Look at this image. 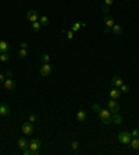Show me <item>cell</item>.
Here are the masks:
<instances>
[{
  "label": "cell",
  "mask_w": 139,
  "mask_h": 155,
  "mask_svg": "<svg viewBox=\"0 0 139 155\" xmlns=\"http://www.w3.org/2000/svg\"><path fill=\"white\" fill-rule=\"evenodd\" d=\"M97 115L100 117V120L104 124H111L113 123V113L108 110V109H99L97 110Z\"/></svg>",
  "instance_id": "obj_1"
},
{
  "label": "cell",
  "mask_w": 139,
  "mask_h": 155,
  "mask_svg": "<svg viewBox=\"0 0 139 155\" xmlns=\"http://www.w3.org/2000/svg\"><path fill=\"white\" fill-rule=\"evenodd\" d=\"M132 140V136H131V132H121L118 134V141L124 144V145H129Z\"/></svg>",
  "instance_id": "obj_2"
},
{
  "label": "cell",
  "mask_w": 139,
  "mask_h": 155,
  "mask_svg": "<svg viewBox=\"0 0 139 155\" xmlns=\"http://www.w3.org/2000/svg\"><path fill=\"white\" fill-rule=\"evenodd\" d=\"M40 145H42L40 140H39V138H32L31 141H29V145H28V148L32 151V155H35V154H38V152H39Z\"/></svg>",
  "instance_id": "obj_3"
},
{
  "label": "cell",
  "mask_w": 139,
  "mask_h": 155,
  "mask_svg": "<svg viewBox=\"0 0 139 155\" xmlns=\"http://www.w3.org/2000/svg\"><path fill=\"white\" fill-rule=\"evenodd\" d=\"M39 73H40L42 77H49L52 74V66H50V63H43L39 67Z\"/></svg>",
  "instance_id": "obj_4"
},
{
  "label": "cell",
  "mask_w": 139,
  "mask_h": 155,
  "mask_svg": "<svg viewBox=\"0 0 139 155\" xmlns=\"http://www.w3.org/2000/svg\"><path fill=\"white\" fill-rule=\"evenodd\" d=\"M103 23H104V32L108 34V32L111 31V28H113V25H114V18L111 16H106L103 18Z\"/></svg>",
  "instance_id": "obj_5"
},
{
  "label": "cell",
  "mask_w": 139,
  "mask_h": 155,
  "mask_svg": "<svg viewBox=\"0 0 139 155\" xmlns=\"http://www.w3.org/2000/svg\"><path fill=\"white\" fill-rule=\"evenodd\" d=\"M21 130H22V133L25 136H31V134H33V132H35V127H33V124H32L31 122H28V123H24L22 126H21Z\"/></svg>",
  "instance_id": "obj_6"
},
{
  "label": "cell",
  "mask_w": 139,
  "mask_h": 155,
  "mask_svg": "<svg viewBox=\"0 0 139 155\" xmlns=\"http://www.w3.org/2000/svg\"><path fill=\"white\" fill-rule=\"evenodd\" d=\"M107 109L111 113H118L120 112V105L116 102V99H110V101H107Z\"/></svg>",
  "instance_id": "obj_7"
},
{
  "label": "cell",
  "mask_w": 139,
  "mask_h": 155,
  "mask_svg": "<svg viewBox=\"0 0 139 155\" xmlns=\"http://www.w3.org/2000/svg\"><path fill=\"white\" fill-rule=\"evenodd\" d=\"M39 11H36V10H28V13H27V18L31 21V23H36V21H39Z\"/></svg>",
  "instance_id": "obj_8"
},
{
  "label": "cell",
  "mask_w": 139,
  "mask_h": 155,
  "mask_svg": "<svg viewBox=\"0 0 139 155\" xmlns=\"http://www.w3.org/2000/svg\"><path fill=\"white\" fill-rule=\"evenodd\" d=\"M3 85H4V88H6V90H8V91H13V90L16 88V81H14V78L7 77L6 80H4Z\"/></svg>",
  "instance_id": "obj_9"
},
{
  "label": "cell",
  "mask_w": 139,
  "mask_h": 155,
  "mask_svg": "<svg viewBox=\"0 0 139 155\" xmlns=\"http://www.w3.org/2000/svg\"><path fill=\"white\" fill-rule=\"evenodd\" d=\"M108 95H110V98H111V99H118V98L121 96V91H120V88L113 87V90H110Z\"/></svg>",
  "instance_id": "obj_10"
},
{
  "label": "cell",
  "mask_w": 139,
  "mask_h": 155,
  "mask_svg": "<svg viewBox=\"0 0 139 155\" xmlns=\"http://www.w3.org/2000/svg\"><path fill=\"white\" fill-rule=\"evenodd\" d=\"M111 84L113 87H116V88H120V87L124 84V80L120 76H114V77L111 78Z\"/></svg>",
  "instance_id": "obj_11"
},
{
  "label": "cell",
  "mask_w": 139,
  "mask_h": 155,
  "mask_svg": "<svg viewBox=\"0 0 139 155\" xmlns=\"http://www.w3.org/2000/svg\"><path fill=\"white\" fill-rule=\"evenodd\" d=\"M10 112H11V109H10L8 105H6V103H1V105H0V116H8Z\"/></svg>",
  "instance_id": "obj_12"
},
{
  "label": "cell",
  "mask_w": 139,
  "mask_h": 155,
  "mask_svg": "<svg viewBox=\"0 0 139 155\" xmlns=\"http://www.w3.org/2000/svg\"><path fill=\"white\" fill-rule=\"evenodd\" d=\"M86 117H88V113H86V110H84V109H79L77 112V120L78 122H85Z\"/></svg>",
  "instance_id": "obj_13"
},
{
  "label": "cell",
  "mask_w": 139,
  "mask_h": 155,
  "mask_svg": "<svg viewBox=\"0 0 139 155\" xmlns=\"http://www.w3.org/2000/svg\"><path fill=\"white\" fill-rule=\"evenodd\" d=\"M17 145H18V148H21V149H24V148H28V145H29V141L25 138V137H21V138H18V141H17Z\"/></svg>",
  "instance_id": "obj_14"
},
{
  "label": "cell",
  "mask_w": 139,
  "mask_h": 155,
  "mask_svg": "<svg viewBox=\"0 0 139 155\" xmlns=\"http://www.w3.org/2000/svg\"><path fill=\"white\" fill-rule=\"evenodd\" d=\"M129 145H131V148L134 151H139V137H132Z\"/></svg>",
  "instance_id": "obj_15"
},
{
  "label": "cell",
  "mask_w": 139,
  "mask_h": 155,
  "mask_svg": "<svg viewBox=\"0 0 139 155\" xmlns=\"http://www.w3.org/2000/svg\"><path fill=\"white\" fill-rule=\"evenodd\" d=\"M111 32H113L114 35H121V34H123V27L118 25V24H114L113 28H111Z\"/></svg>",
  "instance_id": "obj_16"
},
{
  "label": "cell",
  "mask_w": 139,
  "mask_h": 155,
  "mask_svg": "<svg viewBox=\"0 0 139 155\" xmlns=\"http://www.w3.org/2000/svg\"><path fill=\"white\" fill-rule=\"evenodd\" d=\"M10 59H11V56H10L8 52H3V53H0V62L1 63H7Z\"/></svg>",
  "instance_id": "obj_17"
},
{
  "label": "cell",
  "mask_w": 139,
  "mask_h": 155,
  "mask_svg": "<svg viewBox=\"0 0 139 155\" xmlns=\"http://www.w3.org/2000/svg\"><path fill=\"white\" fill-rule=\"evenodd\" d=\"M39 23L42 24V27H46V25H49L50 20H49V17L47 16H40L39 17Z\"/></svg>",
  "instance_id": "obj_18"
},
{
  "label": "cell",
  "mask_w": 139,
  "mask_h": 155,
  "mask_svg": "<svg viewBox=\"0 0 139 155\" xmlns=\"http://www.w3.org/2000/svg\"><path fill=\"white\" fill-rule=\"evenodd\" d=\"M8 43L6 41H0V53H3V52H8Z\"/></svg>",
  "instance_id": "obj_19"
},
{
  "label": "cell",
  "mask_w": 139,
  "mask_h": 155,
  "mask_svg": "<svg viewBox=\"0 0 139 155\" xmlns=\"http://www.w3.org/2000/svg\"><path fill=\"white\" fill-rule=\"evenodd\" d=\"M86 24L85 23H74L72 25H71V31H74V32H77L81 27H85Z\"/></svg>",
  "instance_id": "obj_20"
},
{
  "label": "cell",
  "mask_w": 139,
  "mask_h": 155,
  "mask_svg": "<svg viewBox=\"0 0 139 155\" xmlns=\"http://www.w3.org/2000/svg\"><path fill=\"white\" fill-rule=\"evenodd\" d=\"M40 28H42V24L39 23V21H36V23H32V31H33V32L40 31Z\"/></svg>",
  "instance_id": "obj_21"
},
{
  "label": "cell",
  "mask_w": 139,
  "mask_h": 155,
  "mask_svg": "<svg viewBox=\"0 0 139 155\" xmlns=\"http://www.w3.org/2000/svg\"><path fill=\"white\" fill-rule=\"evenodd\" d=\"M28 56V50L27 49H20V52H18V57L20 59H25Z\"/></svg>",
  "instance_id": "obj_22"
},
{
  "label": "cell",
  "mask_w": 139,
  "mask_h": 155,
  "mask_svg": "<svg viewBox=\"0 0 139 155\" xmlns=\"http://www.w3.org/2000/svg\"><path fill=\"white\" fill-rule=\"evenodd\" d=\"M50 59H52V57H50L47 53H45V54H42V56H40V60H42V63H50Z\"/></svg>",
  "instance_id": "obj_23"
},
{
  "label": "cell",
  "mask_w": 139,
  "mask_h": 155,
  "mask_svg": "<svg viewBox=\"0 0 139 155\" xmlns=\"http://www.w3.org/2000/svg\"><path fill=\"white\" fill-rule=\"evenodd\" d=\"M78 148H79V141L74 140V141L71 143V149H72V151H77Z\"/></svg>",
  "instance_id": "obj_24"
},
{
  "label": "cell",
  "mask_w": 139,
  "mask_h": 155,
  "mask_svg": "<svg viewBox=\"0 0 139 155\" xmlns=\"http://www.w3.org/2000/svg\"><path fill=\"white\" fill-rule=\"evenodd\" d=\"M120 91H121V92H129V87L127 85V84H123V85L120 87Z\"/></svg>",
  "instance_id": "obj_25"
},
{
  "label": "cell",
  "mask_w": 139,
  "mask_h": 155,
  "mask_svg": "<svg viewBox=\"0 0 139 155\" xmlns=\"http://www.w3.org/2000/svg\"><path fill=\"white\" fill-rule=\"evenodd\" d=\"M102 13H103L104 16H108V13H110V7H108V6H103V7H102Z\"/></svg>",
  "instance_id": "obj_26"
},
{
  "label": "cell",
  "mask_w": 139,
  "mask_h": 155,
  "mask_svg": "<svg viewBox=\"0 0 139 155\" xmlns=\"http://www.w3.org/2000/svg\"><path fill=\"white\" fill-rule=\"evenodd\" d=\"M28 122H31V123H35V122H36V115H35V113H31V115L28 116Z\"/></svg>",
  "instance_id": "obj_27"
},
{
  "label": "cell",
  "mask_w": 139,
  "mask_h": 155,
  "mask_svg": "<svg viewBox=\"0 0 139 155\" xmlns=\"http://www.w3.org/2000/svg\"><path fill=\"white\" fill-rule=\"evenodd\" d=\"M131 136L132 137H139V129H134L131 132Z\"/></svg>",
  "instance_id": "obj_28"
},
{
  "label": "cell",
  "mask_w": 139,
  "mask_h": 155,
  "mask_svg": "<svg viewBox=\"0 0 139 155\" xmlns=\"http://www.w3.org/2000/svg\"><path fill=\"white\" fill-rule=\"evenodd\" d=\"M113 3H114V0H104V1H103V6H108V7H110Z\"/></svg>",
  "instance_id": "obj_29"
},
{
  "label": "cell",
  "mask_w": 139,
  "mask_h": 155,
  "mask_svg": "<svg viewBox=\"0 0 139 155\" xmlns=\"http://www.w3.org/2000/svg\"><path fill=\"white\" fill-rule=\"evenodd\" d=\"M22 154L24 155H32V151L29 149V148H24V149H22Z\"/></svg>",
  "instance_id": "obj_30"
},
{
  "label": "cell",
  "mask_w": 139,
  "mask_h": 155,
  "mask_svg": "<svg viewBox=\"0 0 139 155\" xmlns=\"http://www.w3.org/2000/svg\"><path fill=\"white\" fill-rule=\"evenodd\" d=\"M67 38H68L70 41L74 38V31H68V32H67Z\"/></svg>",
  "instance_id": "obj_31"
},
{
  "label": "cell",
  "mask_w": 139,
  "mask_h": 155,
  "mask_svg": "<svg viewBox=\"0 0 139 155\" xmlns=\"http://www.w3.org/2000/svg\"><path fill=\"white\" fill-rule=\"evenodd\" d=\"M20 48H21V49H27V48H28V43H27V42H21V43H20Z\"/></svg>",
  "instance_id": "obj_32"
},
{
  "label": "cell",
  "mask_w": 139,
  "mask_h": 155,
  "mask_svg": "<svg viewBox=\"0 0 139 155\" xmlns=\"http://www.w3.org/2000/svg\"><path fill=\"white\" fill-rule=\"evenodd\" d=\"M92 109H93V110H95V112H96V113H97V110L100 109V106H99L97 103H95V105H93V106H92Z\"/></svg>",
  "instance_id": "obj_33"
},
{
  "label": "cell",
  "mask_w": 139,
  "mask_h": 155,
  "mask_svg": "<svg viewBox=\"0 0 139 155\" xmlns=\"http://www.w3.org/2000/svg\"><path fill=\"white\" fill-rule=\"evenodd\" d=\"M6 80V74H0V84H3Z\"/></svg>",
  "instance_id": "obj_34"
},
{
  "label": "cell",
  "mask_w": 139,
  "mask_h": 155,
  "mask_svg": "<svg viewBox=\"0 0 139 155\" xmlns=\"http://www.w3.org/2000/svg\"><path fill=\"white\" fill-rule=\"evenodd\" d=\"M6 77H13V74H11V71H7V73H6Z\"/></svg>",
  "instance_id": "obj_35"
},
{
  "label": "cell",
  "mask_w": 139,
  "mask_h": 155,
  "mask_svg": "<svg viewBox=\"0 0 139 155\" xmlns=\"http://www.w3.org/2000/svg\"><path fill=\"white\" fill-rule=\"evenodd\" d=\"M125 1H129V0H125Z\"/></svg>",
  "instance_id": "obj_36"
}]
</instances>
